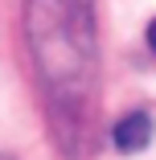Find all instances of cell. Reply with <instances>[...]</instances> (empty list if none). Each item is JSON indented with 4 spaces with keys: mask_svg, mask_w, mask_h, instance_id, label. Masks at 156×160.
<instances>
[{
    "mask_svg": "<svg viewBox=\"0 0 156 160\" xmlns=\"http://www.w3.org/2000/svg\"><path fill=\"white\" fill-rule=\"evenodd\" d=\"M111 144L119 152H144L152 144V119L144 111H132V115H123L115 123V132H111Z\"/></svg>",
    "mask_w": 156,
    "mask_h": 160,
    "instance_id": "6da1fadb",
    "label": "cell"
},
{
    "mask_svg": "<svg viewBox=\"0 0 156 160\" xmlns=\"http://www.w3.org/2000/svg\"><path fill=\"white\" fill-rule=\"evenodd\" d=\"M148 45H152V49H156V21H152V25H148Z\"/></svg>",
    "mask_w": 156,
    "mask_h": 160,
    "instance_id": "7a4b0ae2",
    "label": "cell"
}]
</instances>
